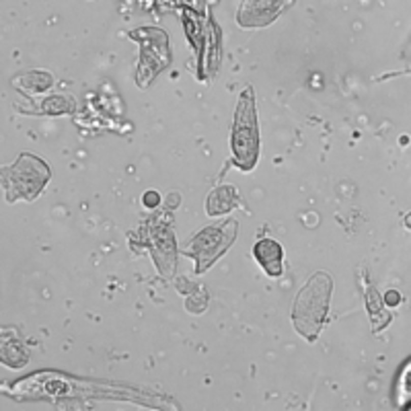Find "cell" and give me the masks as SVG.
Listing matches in <instances>:
<instances>
[{
    "label": "cell",
    "mask_w": 411,
    "mask_h": 411,
    "mask_svg": "<svg viewBox=\"0 0 411 411\" xmlns=\"http://www.w3.org/2000/svg\"><path fill=\"white\" fill-rule=\"evenodd\" d=\"M329 294H331V278L321 272L315 274L298 292L292 308V321L294 327L306 339L317 337L329 308Z\"/></svg>",
    "instance_id": "cell-1"
},
{
    "label": "cell",
    "mask_w": 411,
    "mask_h": 411,
    "mask_svg": "<svg viewBox=\"0 0 411 411\" xmlns=\"http://www.w3.org/2000/svg\"><path fill=\"white\" fill-rule=\"evenodd\" d=\"M97 387L91 383L74 380L56 372H39L13 385L15 397H72V395H93Z\"/></svg>",
    "instance_id": "cell-2"
},
{
    "label": "cell",
    "mask_w": 411,
    "mask_h": 411,
    "mask_svg": "<svg viewBox=\"0 0 411 411\" xmlns=\"http://www.w3.org/2000/svg\"><path fill=\"white\" fill-rule=\"evenodd\" d=\"M11 175L13 177L7 179V191H9L11 199H15V195L31 199V197L37 195V191L47 181L49 171L39 159L29 157V154H23V157L19 159V163L11 169Z\"/></svg>",
    "instance_id": "cell-3"
},
{
    "label": "cell",
    "mask_w": 411,
    "mask_h": 411,
    "mask_svg": "<svg viewBox=\"0 0 411 411\" xmlns=\"http://www.w3.org/2000/svg\"><path fill=\"white\" fill-rule=\"evenodd\" d=\"M232 144H234L237 159L241 163H245L247 167H251V163L255 161V154H257V132H255L253 105H251V101H247V97L243 99L241 107H239V118H237V124H234Z\"/></svg>",
    "instance_id": "cell-4"
},
{
    "label": "cell",
    "mask_w": 411,
    "mask_h": 411,
    "mask_svg": "<svg viewBox=\"0 0 411 411\" xmlns=\"http://www.w3.org/2000/svg\"><path fill=\"white\" fill-rule=\"evenodd\" d=\"M290 0H245L239 11V23L243 27H261L274 21Z\"/></svg>",
    "instance_id": "cell-5"
},
{
    "label": "cell",
    "mask_w": 411,
    "mask_h": 411,
    "mask_svg": "<svg viewBox=\"0 0 411 411\" xmlns=\"http://www.w3.org/2000/svg\"><path fill=\"white\" fill-rule=\"evenodd\" d=\"M226 226H228V224H226ZM226 226H220V228H206V230H203L199 237H195L193 243L189 245V247H191L189 253H193L197 259H199V263H201L199 270H203L206 266H208L220 251H224L228 239H232L234 232L228 234V232L224 230Z\"/></svg>",
    "instance_id": "cell-6"
},
{
    "label": "cell",
    "mask_w": 411,
    "mask_h": 411,
    "mask_svg": "<svg viewBox=\"0 0 411 411\" xmlns=\"http://www.w3.org/2000/svg\"><path fill=\"white\" fill-rule=\"evenodd\" d=\"M255 257H257V261L266 268V272L270 276L282 274V266H280L282 263V247L276 241H272V239L259 241L255 245Z\"/></svg>",
    "instance_id": "cell-7"
},
{
    "label": "cell",
    "mask_w": 411,
    "mask_h": 411,
    "mask_svg": "<svg viewBox=\"0 0 411 411\" xmlns=\"http://www.w3.org/2000/svg\"><path fill=\"white\" fill-rule=\"evenodd\" d=\"M45 109H47L49 113H62V111H66V109H70V107H66V103L62 101V97H54V99H51V103H49V101L45 103Z\"/></svg>",
    "instance_id": "cell-8"
},
{
    "label": "cell",
    "mask_w": 411,
    "mask_h": 411,
    "mask_svg": "<svg viewBox=\"0 0 411 411\" xmlns=\"http://www.w3.org/2000/svg\"><path fill=\"white\" fill-rule=\"evenodd\" d=\"M159 201H161V197H159L157 191H148V193H144V203H146V206H157Z\"/></svg>",
    "instance_id": "cell-9"
},
{
    "label": "cell",
    "mask_w": 411,
    "mask_h": 411,
    "mask_svg": "<svg viewBox=\"0 0 411 411\" xmlns=\"http://www.w3.org/2000/svg\"><path fill=\"white\" fill-rule=\"evenodd\" d=\"M399 300H401V296H399V292H389L387 294V304H399Z\"/></svg>",
    "instance_id": "cell-10"
},
{
    "label": "cell",
    "mask_w": 411,
    "mask_h": 411,
    "mask_svg": "<svg viewBox=\"0 0 411 411\" xmlns=\"http://www.w3.org/2000/svg\"><path fill=\"white\" fill-rule=\"evenodd\" d=\"M407 224H409V226H411V216H407Z\"/></svg>",
    "instance_id": "cell-11"
}]
</instances>
